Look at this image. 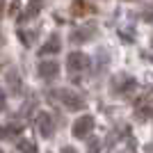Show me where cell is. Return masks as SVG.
<instances>
[{
    "label": "cell",
    "mask_w": 153,
    "mask_h": 153,
    "mask_svg": "<svg viewBox=\"0 0 153 153\" xmlns=\"http://www.w3.org/2000/svg\"><path fill=\"white\" fill-rule=\"evenodd\" d=\"M96 34V27L94 25H87V27H78V30L71 32V44H85L87 39H91Z\"/></svg>",
    "instance_id": "obj_6"
},
{
    "label": "cell",
    "mask_w": 153,
    "mask_h": 153,
    "mask_svg": "<svg viewBox=\"0 0 153 153\" xmlns=\"http://www.w3.org/2000/svg\"><path fill=\"white\" fill-rule=\"evenodd\" d=\"M5 44V37H2V32H0V46Z\"/></svg>",
    "instance_id": "obj_17"
},
{
    "label": "cell",
    "mask_w": 153,
    "mask_h": 153,
    "mask_svg": "<svg viewBox=\"0 0 153 153\" xmlns=\"http://www.w3.org/2000/svg\"><path fill=\"white\" fill-rule=\"evenodd\" d=\"M2 110H5V94L0 91V112H2Z\"/></svg>",
    "instance_id": "obj_14"
},
{
    "label": "cell",
    "mask_w": 153,
    "mask_h": 153,
    "mask_svg": "<svg viewBox=\"0 0 153 153\" xmlns=\"http://www.w3.org/2000/svg\"><path fill=\"white\" fill-rule=\"evenodd\" d=\"M62 153H78V151H76L73 146H64V149H62Z\"/></svg>",
    "instance_id": "obj_15"
},
{
    "label": "cell",
    "mask_w": 153,
    "mask_h": 153,
    "mask_svg": "<svg viewBox=\"0 0 153 153\" xmlns=\"http://www.w3.org/2000/svg\"><path fill=\"white\" fill-rule=\"evenodd\" d=\"M59 73V64L55 59H44V62L39 64V76L44 78V80H55Z\"/></svg>",
    "instance_id": "obj_5"
},
{
    "label": "cell",
    "mask_w": 153,
    "mask_h": 153,
    "mask_svg": "<svg viewBox=\"0 0 153 153\" xmlns=\"http://www.w3.org/2000/svg\"><path fill=\"white\" fill-rule=\"evenodd\" d=\"M89 66V57L85 55V53H71L69 57H66V69L69 71H85Z\"/></svg>",
    "instance_id": "obj_3"
},
{
    "label": "cell",
    "mask_w": 153,
    "mask_h": 153,
    "mask_svg": "<svg viewBox=\"0 0 153 153\" xmlns=\"http://www.w3.org/2000/svg\"><path fill=\"white\" fill-rule=\"evenodd\" d=\"M91 130H94V117L91 114H82L80 119H76V123H73V137L76 140L89 137Z\"/></svg>",
    "instance_id": "obj_2"
},
{
    "label": "cell",
    "mask_w": 153,
    "mask_h": 153,
    "mask_svg": "<svg viewBox=\"0 0 153 153\" xmlns=\"http://www.w3.org/2000/svg\"><path fill=\"white\" fill-rule=\"evenodd\" d=\"M0 153H2V149H0Z\"/></svg>",
    "instance_id": "obj_18"
},
{
    "label": "cell",
    "mask_w": 153,
    "mask_h": 153,
    "mask_svg": "<svg viewBox=\"0 0 153 153\" xmlns=\"http://www.w3.org/2000/svg\"><path fill=\"white\" fill-rule=\"evenodd\" d=\"M7 85L12 87L14 91H21V80H19V73H9L7 76Z\"/></svg>",
    "instance_id": "obj_11"
},
{
    "label": "cell",
    "mask_w": 153,
    "mask_h": 153,
    "mask_svg": "<svg viewBox=\"0 0 153 153\" xmlns=\"http://www.w3.org/2000/svg\"><path fill=\"white\" fill-rule=\"evenodd\" d=\"M19 149H21L23 153H37V146H34V144H30V142H21Z\"/></svg>",
    "instance_id": "obj_12"
},
{
    "label": "cell",
    "mask_w": 153,
    "mask_h": 153,
    "mask_svg": "<svg viewBox=\"0 0 153 153\" xmlns=\"http://www.w3.org/2000/svg\"><path fill=\"white\" fill-rule=\"evenodd\" d=\"M37 128H39V135L41 137H51L53 130H55V121H53V117L48 112H41L37 117Z\"/></svg>",
    "instance_id": "obj_4"
},
{
    "label": "cell",
    "mask_w": 153,
    "mask_h": 153,
    "mask_svg": "<svg viewBox=\"0 0 153 153\" xmlns=\"http://www.w3.org/2000/svg\"><path fill=\"white\" fill-rule=\"evenodd\" d=\"M19 126H0V140H12L14 135H19Z\"/></svg>",
    "instance_id": "obj_10"
},
{
    "label": "cell",
    "mask_w": 153,
    "mask_h": 153,
    "mask_svg": "<svg viewBox=\"0 0 153 153\" xmlns=\"http://www.w3.org/2000/svg\"><path fill=\"white\" fill-rule=\"evenodd\" d=\"M133 87H135V82L128 76H119L114 80V85H112V89H114V91H126V89H133Z\"/></svg>",
    "instance_id": "obj_8"
},
{
    "label": "cell",
    "mask_w": 153,
    "mask_h": 153,
    "mask_svg": "<svg viewBox=\"0 0 153 153\" xmlns=\"http://www.w3.org/2000/svg\"><path fill=\"white\" fill-rule=\"evenodd\" d=\"M59 48H62V46H59L57 37H53V39H51V44H46L44 48L39 51V55H41V57H44V55H55V53H59Z\"/></svg>",
    "instance_id": "obj_9"
},
{
    "label": "cell",
    "mask_w": 153,
    "mask_h": 153,
    "mask_svg": "<svg viewBox=\"0 0 153 153\" xmlns=\"http://www.w3.org/2000/svg\"><path fill=\"white\" fill-rule=\"evenodd\" d=\"M89 153H98V142H96V140L89 142Z\"/></svg>",
    "instance_id": "obj_13"
},
{
    "label": "cell",
    "mask_w": 153,
    "mask_h": 153,
    "mask_svg": "<svg viewBox=\"0 0 153 153\" xmlns=\"http://www.w3.org/2000/svg\"><path fill=\"white\" fill-rule=\"evenodd\" d=\"M53 94L57 96V101L62 103L66 110H73V112H78V110L85 108V98L82 96H78L76 91H69V89H55Z\"/></svg>",
    "instance_id": "obj_1"
},
{
    "label": "cell",
    "mask_w": 153,
    "mask_h": 153,
    "mask_svg": "<svg viewBox=\"0 0 153 153\" xmlns=\"http://www.w3.org/2000/svg\"><path fill=\"white\" fill-rule=\"evenodd\" d=\"M96 7L89 5L87 0H73V5H71V14L73 16H87V14H94Z\"/></svg>",
    "instance_id": "obj_7"
},
{
    "label": "cell",
    "mask_w": 153,
    "mask_h": 153,
    "mask_svg": "<svg viewBox=\"0 0 153 153\" xmlns=\"http://www.w3.org/2000/svg\"><path fill=\"white\" fill-rule=\"evenodd\" d=\"M146 151H149V153H153V144H149V146H146Z\"/></svg>",
    "instance_id": "obj_16"
}]
</instances>
